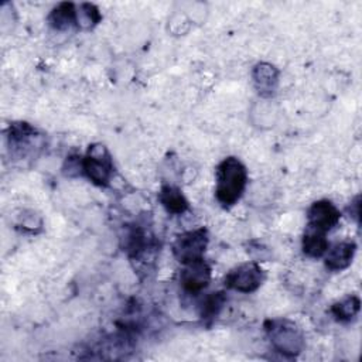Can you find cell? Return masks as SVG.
<instances>
[{
    "mask_svg": "<svg viewBox=\"0 0 362 362\" xmlns=\"http://www.w3.org/2000/svg\"><path fill=\"white\" fill-rule=\"evenodd\" d=\"M208 246V230L198 228L178 235L173 243V253L181 264H189L204 259Z\"/></svg>",
    "mask_w": 362,
    "mask_h": 362,
    "instance_id": "277c9868",
    "label": "cell"
},
{
    "mask_svg": "<svg viewBox=\"0 0 362 362\" xmlns=\"http://www.w3.org/2000/svg\"><path fill=\"white\" fill-rule=\"evenodd\" d=\"M361 308V300L358 296H346L342 300L337 301L331 307V313L338 321L349 322L354 320Z\"/></svg>",
    "mask_w": 362,
    "mask_h": 362,
    "instance_id": "4fadbf2b",
    "label": "cell"
},
{
    "mask_svg": "<svg viewBox=\"0 0 362 362\" xmlns=\"http://www.w3.org/2000/svg\"><path fill=\"white\" fill-rule=\"evenodd\" d=\"M102 16L99 10L90 4V3H82L79 4V8L76 10V25L83 30H89L93 25H96L100 21Z\"/></svg>",
    "mask_w": 362,
    "mask_h": 362,
    "instance_id": "9a60e30c",
    "label": "cell"
},
{
    "mask_svg": "<svg viewBox=\"0 0 362 362\" xmlns=\"http://www.w3.org/2000/svg\"><path fill=\"white\" fill-rule=\"evenodd\" d=\"M225 301H226V296L222 291L211 293L209 296H206L201 305V311H199L201 318L202 320H214L222 310Z\"/></svg>",
    "mask_w": 362,
    "mask_h": 362,
    "instance_id": "5bb4252c",
    "label": "cell"
},
{
    "mask_svg": "<svg viewBox=\"0 0 362 362\" xmlns=\"http://www.w3.org/2000/svg\"><path fill=\"white\" fill-rule=\"evenodd\" d=\"M329 243L324 232L307 228L303 236V252L310 257H321L328 250Z\"/></svg>",
    "mask_w": 362,
    "mask_h": 362,
    "instance_id": "8fae6325",
    "label": "cell"
},
{
    "mask_svg": "<svg viewBox=\"0 0 362 362\" xmlns=\"http://www.w3.org/2000/svg\"><path fill=\"white\" fill-rule=\"evenodd\" d=\"M48 23L55 30H66L76 23V8L72 3H59L48 16Z\"/></svg>",
    "mask_w": 362,
    "mask_h": 362,
    "instance_id": "7c38bea8",
    "label": "cell"
},
{
    "mask_svg": "<svg viewBox=\"0 0 362 362\" xmlns=\"http://www.w3.org/2000/svg\"><path fill=\"white\" fill-rule=\"evenodd\" d=\"M82 173L99 187H106L113 174V161L107 148L102 144H92L82 157Z\"/></svg>",
    "mask_w": 362,
    "mask_h": 362,
    "instance_id": "3957f363",
    "label": "cell"
},
{
    "mask_svg": "<svg viewBox=\"0 0 362 362\" xmlns=\"http://www.w3.org/2000/svg\"><path fill=\"white\" fill-rule=\"evenodd\" d=\"M264 331L272 346L286 356H297L304 348L303 332L288 320H269L264 322Z\"/></svg>",
    "mask_w": 362,
    "mask_h": 362,
    "instance_id": "7a4b0ae2",
    "label": "cell"
},
{
    "mask_svg": "<svg viewBox=\"0 0 362 362\" xmlns=\"http://www.w3.org/2000/svg\"><path fill=\"white\" fill-rule=\"evenodd\" d=\"M264 280V272L255 262H246L233 267L225 276V286L239 293H252L257 290Z\"/></svg>",
    "mask_w": 362,
    "mask_h": 362,
    "instance_id": "5b68a950",
    "label": "cell"
},
{
    "mask_svg": "<svg viewBox=\"0 0 362 362\" xmlns=\"http://www.w3.org/2000/svg\"><path fill=\"white\" fill-rule=\"evenodd\" d=\"M252 76L255 88L260 96L269 98L274 93L279 82V71L273 65L267 62L257 64L253 68Z\"/></svg>",
    "mask_w": 362,
    "mask_h": 362,
    "instance_id": "ba28073f",
    "label": "cell"
},
{
    "mask_svg": "<svg viewBox=\"0 0 362 362\" xmlns=\"http://www.w3.org/2000/svg\"><path fill=\"white\" fill-rule=\"evenodd\" d=\"M356 245L354 242H339L325 253V266L328 270L339 272L346 269L354 259Z\"/></svg>",
    "mask_w": 362,
    "mask_h": 362,
    "instance_id": "9c48e42d",
    "label": "cell"
},
{
    "mask_svg": "<svg viewBox=\"0 0 362 362\" xmlns=\"http://www.w3.org/2000/svg\"><path fill=\"white\" fill-rule=\"evenodd\" d=\"M158 199L168 214L181 215L188 209V201L177 187L164 185L158 192Z\"/></svg>",
    "mask_w": 362,
    "mask_h": 362,
    "instance_id": "30bf717a",
    "label": "cell"
},
{
    "mask_svg": "<svg viewBox=\"0 0 362 362\" xmlns=\"http://www.w3.org/2000/svg\"><path fill=\"white\" fill-rule=\"evenodd\" d=\"M180 281L184 291L188 294H199L211 281V269L204 259L185 264L184 270L181 272Z\"/></svg>",
    "mask_w": 362,
    "mask_h": 362,
    "instance_id": "52a82bcc",
    "label": "cell"
},
{
    "mask_svg": "<svg viewBox=\"0 0 362 362\" xmlns=\"http://www.w3.org/2000/svg\"><path fill=\"white\" fill-rule=\"evenodd\" d=\"M246 182V167L236 157L225 158L216 168L215 197L218 202L225 208L235 205L240 199Z\"/></svg>",
    "mask_w": 362,
    "mask_h": 362,
    "instance_id": "6da1fadb",
    "label": "cell"
},
{
    "mask_svg": "<svg viewBox=\"0 0 362 362\" xmlns=\"http://www.w3.org/2000/svg\"><path fill=\"white\" fill-rule=\"evenodd\" d=\"M338 208L328 199H320L311 204L307 211V226L327 233L339 222Z\"/></svg>",
    "mask_w": 362,
    "mask_h": 362,
    "instance_id": "8992f818",
    "label": "cell"
}]
</instances>
